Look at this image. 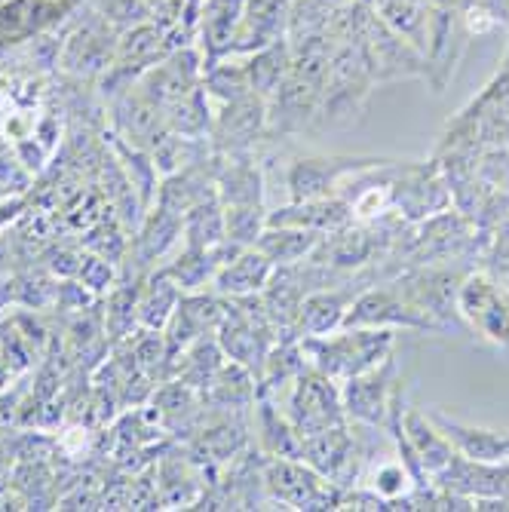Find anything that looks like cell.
Returning a JSON list of instances; mask_svg holds the SVG:
<instances>
[{"label":"cell","mask_w":509,"mask_h":512,"mask_svg":"<svg viewBox=\"0 0 509 512\" xmlns=\"http://www.w3.org/2000/svg\"><path fill=\"white\" fill-rule=\"evenodd\" d=\"M457 307L488 341H509V301L500 295V289L488 276H470L464 289H460Z\"/></svg>","instance_id":"6da1fadb"},{"label":"cell","mask_w":509,"mask_h":512,"mask_svg":"<svg viewBox=\"0 0 509 512\" xmlns=\"http://www.w3.org/2000/svg\"><path fill=\"white\" fill-rule=\"evenodd\" d=\"M405 436L411 439L414 451L421 454L424 467H427L430 473H445V470L451 467L454 454H451L448 436H445V433H436V430L427 424V417H424L421 411H408V414H405Z\"/></svg>","instance_id":"7a4b0ae2"},{"label":"cell","mask_w":509,"mask_h":512,"mask_svg":"<svg viewBox=\"0 0 509 512\" xmlns=\"http://www.w3.org/2000/svg\"><path fill=\"white\" fill-rule=\"evenodd\" d=\"M448 442H457L470 460L476 463H500L509 457V439H500L488 430H464L457 424H448Z\"/></svg>","instance_id":"3957f363"},{"label":"cell","mask_w":509,"mask_h":512,"mask_svg":"<svg viewBox=\"0 0 509 512\" xmlns=\"http://www.w3.org/2000/svg\"><path fill=\"white\" fill-rule=\"evenodd\" d=\"M411 488V479H408V470L402 463H384V467L375 473V491L384 494V497H399Z\"/></svg>","instance_id":"277c9868"}]
</instances>
